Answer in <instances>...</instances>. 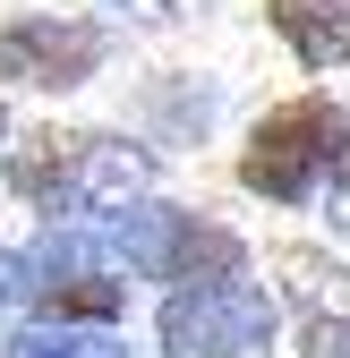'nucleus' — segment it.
Instances as JSON below:
<instances>
[]
</instances>
